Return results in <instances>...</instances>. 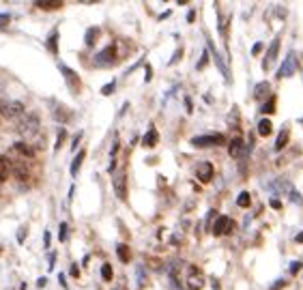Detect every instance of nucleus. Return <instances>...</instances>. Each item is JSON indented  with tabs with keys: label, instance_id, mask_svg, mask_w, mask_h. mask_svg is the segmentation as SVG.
Wrapping results in <instances>:
<instances>
[{
	"label": "nucleus",
	"instance_id": "f257e3e1",
	"mask_svg": "<svg viewBox=\"0 0 303 290\" xmlns=\"http://www.w3.org/2000/svg\"><path fill=\"white\" fill-rule=\"evenodd\" d=\"M18 134L24 138V140H32V138H37L39 134V129H41V122H39V116L30 112V114H26V116H22L20 122H18Z\"/></svg>",
	"mask_w": 303,
	"mask_h": 290
},
{
	"label": "nucleus",
	"instance_id": "f03ea898",
	"mask_svg": "<svg viewBox=\"0 0 303 290\" xmlns=\"http://www.w3.org/2000/svg\"><path fill=\"white\" fill-rule=\"evenodd\" d=\"M24 112H26L24 101H2L0 104V114L4 118H20V116H24Z\"/></svg>",
	"mask_w": 303,
	"mask_h": 290
},
{
	"label": "nucleus",
	"instance_id": "7ed1b4c3",
	"mask_svg": "<svg viewBox=\"0 0 303 290\" xmlns=\"http://www.w3.org/2000/svg\"><path fill=\"white\" fill-rule=\"evenodd\" d=\"M192 144L194 146H224L226 144V138L222 134H208V136H196L192 138Z\"/></svg>",
	"mask_w": 303,
	"mask_h": 290
},
{
	"label": "nucleus",
	"instance_id": "20e7f679",
	"mask_svg": "<svg viewBox=\"0 0 303 290\" xmlns=\"http://www.w3.org/2000/svg\"><path fill=\"white\" fill-rule=\"evenodd\" d=\"M116 48L114 46H108V48H104L101 50L99 54H95V58H92V60H95V64L97 67H112L114 62H116Z\"/></svg>",
	"mask_w": 303,
	"mask_h": 290
},
{
	"label": "nucleus",
	"instance_id": "39448f33",
	"mask_svg": "<svg viewBox=\"0 0 303 290\" xmlns=\"http://www.w3.org/2000/svg\"><path fill=\"white\" fill-rule=\"evenodd\" d=\"M112 187H114V194H116V198H120V200L127 198V174H125V170L114 172Z\"/></svg>",
	"mask_w": 303,
	"mask_h": 290
},
{
	"label": "nucleus",
	"instance_id": "423d86ee",
	"mask_svg": "<svg viewBox=\"0 0 303 290\" xmlns=\"http://www.w3.org/2000/svg\"><path fill=\"white\" fill-rule=\"evenodd\" d=\"M278 52H280V37H276V39L271 41V46H269V50H266V54H264V58H262V69H264V71H269L273 64H276Z\"/></svg>",
	"mask_w": 303,
	"mask_h": 290
},
{
	"label": "nucleus",
	"instance_id": "0eeeda50",
	"mask_svg": "<svg viewBox=\"0 0 303 290\" xmlns=\"http://www.w3.org/2000/svg\"><path fill=\"white\" fill-rule=\"evenodd\" d=\"M294 71H297V54L290 52L284 58L282 67H280V71H278V78H290Z\"/></svg>",
	"mask_w": 303,
	"mask_h": 290
},
{
	"label": "nucleus",
	"instance_id": "6e6552de",
	"mask_svg": "<svg viewBox=\"0 0 303 290\" xmlns=\"http://www.w3.org/2000/svg\"><path fill=\"white\" fill-rule=\"evenodd\" d=\"M230 230H232V220H230L228 215H220L218 222L213 224V234L215 236H222V234H228Z\"/></svg>",
	"mask_w": 303,
	"mask_h": 290
},
{
	"label": "nucleus",
	"instance_id": "1a4fd4ad",
	"mask_svg": "<svg viewBox=\"0 0 303 290\" xmlns=\"http://www.w3.org/2000/svg\"><path fill=\"white\" fill-rule=\"evenodd\" d=\"M58 69H60V74L64 76V80H67V84H69V88L74 90V92H78L80 90V78H78L74 71H71L67 64H58Z\"/></svg>",
	"mask_w": 303,
	"mask_h": 290
},
{
	"label": "nucleus",
	"instance_id": "9d476101",
	"mask_svg": "<svg viewBox=\"0 0 303 290\" xmlns=\"http://www.w3.org/2000/svg\"><path fill=\"white\" fill-rule=\"evenodd\" d=\"M196 176H198L200 183H211V178H213V166L208 164V162L198 164V168H196Z\"/></svg>",
	"mask_w": 303,
	"mask_h": 290
},
{
	"label": "nucleus",
	"instance_id": "9b49d317",
	"mask_svg": "<svg viewBox=\"0 0 303 290\" xmlns=\"http://www.w3.org/2000/svg\"><path fill=\"white\" fill-rule=\"evenodd\" d=\"M190 280H187V284H190V290H200L202 286H204V278L200 275V271L196 269V266H190Z\"/></svg>",
	"mask_w": 303,
	"mask_h": 290
},
{
	"label": "nucleus",
	"instance_id": "f8f14e48",
	"mask_svg": "<svg viewBox=\"0 0 303 290\" xmlns=\"http://www.w3.org/2000/svg\"><path fill=\"white\" fill-rule=\"evenodd\" d=\"M228 153H230V157H234V159H241V157L245 155V150H243V140H241L239 136H234L232 142L228 144Z\"/></svg>",
	"mask_w": 303,
	"mask_h": 290
},
{
	"label": "nucleus",
	"instance_id": "ddd939ff",
	"mask_svg": "<svg viewBox=\"0 0 303 290\" xmlns=\"http://www.w3.org/2000/svg\"><path fill=\"white\" fill-rule=\"evenodd\" d=\"M13 150H16V153H20L22 157H26V159H32V157H34V148L28 146L26 142H16V144H13Z\"/></svg>",
	"mask_w": 303,
	"mask_h": 290
},
{
	"label": "nucleus",
	"instance_id": "4468645a",
	"mask_svg": "<svg viewBox=\"0 0 303 290\" xmlns=\"http://www.w3.org/2000/svg\"><path fill=\"white\" fill-rule=\"evenodd\" d=\"M208 54H213V58H215V62H218V67H220V71L224 74V78H228V67H226V62L222 60V56H220V52L218 50L213 48V43L208 41Z\"/></svg>",
	"mask_w": 303,
	"mask_h": 290
},
{
	"label": "nucleus",
	"instance_id": "2eb2a0df",
	"mask_svg": "<svg viewBox=\"0 0 303 290\" xmlns=\"http://www.w3.org/2000/svg\"><path fill=\"white\" fill-rule=\"evenodd\" d=\"M157 142H160V134H157V129L155 127H148V134L144 136L142 144H144V146H148V148H153Z\"/></svg>",
	"mask_w": 303,
	"mask_h": 290
},
{
	"label": "nucleus",
	"instance_id": "dca6fc26",
	"mask_svg": "<svg viewBox=\"0 0 303 290\" xmlns=\"http://www.w3.org/2000/svg\"><path fill=\"white\" fill-rule=\"evenodd\" d=\"M39 6V9H43V11H54V9H60L62 6V2L60 0H39V2H34Z\"/></svg>",
	"mask_w": 303,
	"mask_h": 290
},
{
	"label": "nucleus",
	"instance_id": "f3484780",
	"mask_svg": "<svg viewBox=\"0 0 303 290\" xmlns=\"http://www.w3.org/2000/svg\"><path fill=\"white\" fill-rule=\"evenodd\" d=\"M269 90H271V84L269 82H260V84L256 86V90H254V97L258 101H264V97L269 95Z\"/></svg>",
	"mask_w": 303,
	"mask_h": 290
},
{
	"label": "nucleus",
	"instance_id": "a211bd4d",
	"mask_svg": "<svg viewBox=\"0 0 303 290\" xmlns=\"http://www.w3.org/2000/svg\"><path fill=\"white\" fill-rule=\"evenodd\" d=\"M9 174H11V166H9V159L0 155V183H2V180H6V178H9Z\"/></svg>",
	"mask_w": 303,
	"mask_h": 290
},
{
	"label": "nucleus",
	"instance_id": "6ab92c4d",
	"mask_svg": "<svg viewBox=\"0 0 303 290\" xmlns=\"http://www.w3.org/2000/svg\"><path fill=\"white\" fill-rule=\"evenodd\" d=\"M271 132H273V122L269 118H260V120H258V134H260L262 138H266Z\"/></svg>",
	"mask_w": 303,
	"mask_h": 290
},
{
	"label": "nucleus",
	"instance_id": "aec40b11",
	"mask_svg": "<svg viewBox=\"0 0 303 290\" xmlns=\"http://www.w3.org/2000/svg\"><path fill=\"white\" fill-rule=\"evenodd\" d=\"M56 39H58V28H54L52 34H50L48 41H46V48H48L52 54H58V48H56Z\"/></svg>",
	"mask_w": 303,
	"mask_h": 290
},
{
	"label": "nucleus",
	"instance_id": "412c9836",
	"mask_svg": "<svg viewBox=\"0 0 303 290\" xmlns=\"http://www.w3.org/2000/svg\"><path fill=\"white\" fill-rule=\"evenodd\" d=\"M116 254L120 258V262H129V260H132V252H129V248H127V245H122V243L116 245Z\"/></svg>",
	"mask_w": 303,
	"mask_h": 290
},
{
	"label": "nucleus",
	"instance_id": "4be33fe9",
	"mask_svg": "<svg viewBox=\"0 0 303 290\" xmlns=\"http://www.w3.org/2000/svg\"><path fill=\"white\" fill-rule=\"evenodd\" d=\"M220 34H222L224 43H228V18L222 16V11H220Z\"/></svg>",
	"mask_w": 303,
	"mask_h": 290
},
{
	"label": "nucleus",
	"instance_id": "5701e85b",
	"mask_svg": "<svg viewBox=\"0 0 303 290\" xmlns=\"http://www.w3.org/2000/svg\"><path fill=\"white\" fill-rule=\"evenodd\" d=\"M84 157H86V153H84V150H80V153H78V157L74 159V164H71V176H78V170H80Z\"/></svg>",
	"mask_w": 303,
	"mask_h": 290
},
{
	"label": "nucleus",
	"instance_id": "b1692460",
	"mask_svg": "<svg viewBox=\"0 0 303 290\" xmlns=\"http://www.w3.org/2000/svg\"><path fill=\"white\" fill-rule=\"evenodd\" d=\"M286 144H288V129H282L278 136V142H276V150H282Z\"/></svg>",
	"mask_w": 303,
	"mask_h": 290
},
{
	"label": "nucleus",
	"instance_id": "393cba45",
	"mask_svg": "<svg viewBox=\"0 0 303 290\" xmlns=\"http://www.w3.org/2000/svg\"><path fill=\"white\" fill-rule=\"evenodd\" d=\"M101 278H104V282H112V278H114V271H112V264H104L101 266Z\"/></svg>",
	"mask_w": 303,
	"mask_h": 290
},
{
	"label": "nucleus",
	"instance_id": "a878e982",
	"mask_svg": "<svg viewBox=\"0 0 303 290\" xmlns=\"http://www.w3.org/2000/svg\"><path fill=\"white\" fill-rule=\"evenodd\" d=\"M97 34H99V28H88V32H86V46H92L97 41Z\"/></svg>",
	"mask_w": 303,
	"mask_h": 290
},
{
	"label": "nucleus",
	"instance_id": "bb28decb",
	"mask_svg": "<svg viewBox=\"0 0 303 290\" xmlns=\"http://www.w3.org/2000/svg\"><path fill=\"white\" fill-rule=\"evenodd\" d=\"M260 110L264 114H273V112H276V97H271L269 101H264V106L260 108Z\"/></svg>",
	"mask_w": 303,
	"mask_h": 290
},
{
	"label": "nucleus",
	"instance_id": "cd10ccee",
	"mask_svg": "<svg viewBox=\"0 0 303 290\" xmlns=\"http://www.w3.org/2000/svg\"><path fill=\"white\" fill-rule=\"evenodd\" d=\"M13 172H16V176H18L20 180L28 178V170H24V166H22V164H16V166H13Z\"/></svg>",
	"mask_w": 303,
	"mask_h": 290
},
{
	"label": "nucleus",
	"instance_id": "c85d7f7f",
	"mask_svg": "<svg viewBox=\"0 0 303 290\" xmlns=\"http://www.w3.org/2000/svg\"><path fill=\"white\" fill-rule=\"evenodd\" d=\"M250 202H252L250 192H241L239 198H236V204H239V206H250Z\"/></svg>",
	"mask_w": 303,
	"mask_h": 290
},
{
	"label": "nucleus",
	"instance_id": "c756f323",
	"mask_svg": "<svg viewBox=\"0 0 303 290\" xmlns=\"http://www.w3.org/2000/svg\"><path fill=\"white\" fill-rule=\"evenodd\" d=\"M64 138H67V132H64V129H58V140H56V146H54V150H60L62 142H64Z\"/></svg>",
	"mask_w": 303,
	"mask_h": 290
},
{
	"label": "nucleus",
	"instance_id": "7c9ffc66",
	"mask_svg": "<svg viewBox=\"0 0 303 290\" xmlns=\"http://www.w3.org/2000/svg\"><path fill=\"white\" fill-rule=\"evenodd\" d=\"M206 64H208V52H204V54L200 56V60H198V64H196V69H198V71H202V69L206 67Z\"/></svg>",
	"mask_w": 303,
	"mask_h": 290
},
{
	"label": "nucleus",
	"instance_id": "2f4dec72",
	"mask_svg": "<svg viewBox=\"0 0 303 290\" xmlns=\"http://www.w3.org/2000/svg\"><path fill=\"white\" fill-rule=\"evenodd\" d=\"M114 86H116V82H108L106 86H104V90H101V95H110V92H114Z\"/></svg>",
	"mask_w": 303,
	"mask_h": 290
},
{
	"label": "nucleus",
	"instance_id": "473e14b6",
	"mask_svg": "<svg viewBox=\"0 0 303 290\" xmlns=\"http://www.w3.org/2000/svg\"><path fill=\"white\" fill-rule=\"evenodd\" d=\"M58 238H60V241H67V224H60V228H58Z\"/></svg>",
	"mask_w": 303,
	"mask_h": 290
},
{
	"label": "nucleus",
	"instance_id": "72a5a7b5",
	"mask_svg": "<svg viewBox=\"0 0 303 290\" xmlns=\"http://www.w3.org/2000/svg\"><path fill=\"white\" fill-rule=\"evenodd\" d=\"M262 48H264V46H262L260 41H258V43H254V48H252V56H258V54L262 52Z\"/></svg>",
	"mask_w": 303,
	"mask_h": 290
},
{
	"label": "nucleus",
	"instance_id": "f704fd0d",
	"mask_svg": "<svg viewBox=\"0 0 303 290\" xmlns=\"http://www.w3.org/2000/svg\"><path fill=\"white\" fill-rule=\"evenodd\" d=\"M284 286H286V280H278V282H276V284H273V286H271L269 290H282Z\"/></svg>",
	"mask_w": 303,
	"mask_h": 290
},
{
	"label": "nucleus",
	"instance_id": "c9c22d12",
	"mask_svg": "<svg viewBox=\"0 0 303 290\" xmlns=\"http://www.w3.org/2000/svg\"><path fill=\"white\" fill-rule=\"evenodd\" d=\"M290 200H292V202H297V204H303V198H301V196H299L297 192H290Z\"/></svg>",
	"mask_w": 303,
	"mask_h": 290
},
{
	"label": "nucleus",
	"instance_id": "e433bc0d",
	"mask_svg": "<svg viewBox=\"0 0 303 290\" xmlns=\"http://www.w3.org/2000/svg\"><path fill=\"white\" fill-rule=\"evenodd\" d=\"M9 16H6V13H0V26H6V24H9Z\"/></svg>",
	"mask_w": 303,
	"mask_h": 290
},
{
	"label": "nucleus",
	"instance_id": "4c0bfd02",
	"mask_svg": "<svg viewBox=\"0 0 303 290\" xmlns=\"http://www.w3.org/2000/svg\"><path fill=\"white\" fill-rule=\"evenodd\" d=\"M170 290H181L178 284H176V275H172V278H170Z\"/></svg>",
	"mask_w": 303,
	"mask_h": 290
},
{
	"label": "nucleus",
	"instance_id": "58836bf2",
	"mask_svg": "<svg viewBox=\"0 0 303 290\" xmlns=\"http://www.w3.org/2000/svg\"><path fill=\"white\" fill-rule=\"evenodd\" d=\"M271 206L276 208V211H280V208H282V202H280L278 198H271Z\"/></svg>",
	"mask_w": 303,
	"mask_h": 290
},
{
	"label": "nucleus",
	"instance_id": "ea45409f",
	"mask_svg": "<svg viewBox=\"0 0 303 290\" xmlns=\"http://www.w3.org/2000/svg\"><path fill=\"white\" fill-rule=\"evenodd\" d=\"M185 110H187V112H192V110H194V106H192V99H190V97H185Z\"/></svg>",
	"mask_w": 303,
	"mask_h": 290
},
{
	"label": "nucleus",
	"instance_id": "a19ab883",
	"mask_svg": "<svg viewBox=\"0 0 303 290\" xmlns=\"http://www.w3.org/2000/svg\"><path fill=\"white\" fill-rule=\"evenodd\" d=\"M299 269H301V262H292L290 264V273H297Z\"/></svg>",
	"mask_w": 303,
	"mask_h": 290
},
{
	"label": "nucleus",
	"instance_id": "79ce46f5",
	"mask_svg": "<svg viewBox=\"0 0 303 290\" xmlns=\"http://www.w3.org/2000/svg\"><path fill=\"white\" fill-rule=\"evenodd\" d=\"M150 78H153V74H150V67L146 64V76H144V80H146V82H150Z\"/></svg>",
	"mask_w": 303,
	"mask_h": 290
},
{
	"label": "nucleus",
	"instance_id": "37998d69",
	"mask_svg": "<svg viewBox=\"0 0 303 290\" xmlns=\"http://www.w3.org/2000/svg\"><path fill=\"white\" fill-rule=\"evenodd\" d=\"M71 275H80V269H78V266L74 264V266H71Z\"/></svg>",
	"mask_w": 303,
	"mask_h": 290
},
{
	"label": "nucleus",
	"instance_id": "c03bdc74",
	"mask_svg": "<svg viewBox=\"0 0 303 290\" xmlns=\"http://www.w3.org/2000/svg\"><path fill=\"white\" fill-rule=\"evenodd\" d=\"M297 243H303V232H299V234H297Z\"/></svg>",
	"mask_w": 303,
	"mask_h": 290
},
{
	"label": "nucleus",
	"instance_id": "a18cd8bd",
	"mask_svg": "<svg viewBox=\"0 0 303 290\" xmlns=\"http://www.w3.org/2000/svg\"><path fill=\"white\" fill-rule=\"evenodd\" d=\"M0 187H2V183H0Z\"/></svg>",
	"mask_w": 303,
	"mask_h": 290
}]
</instances>
